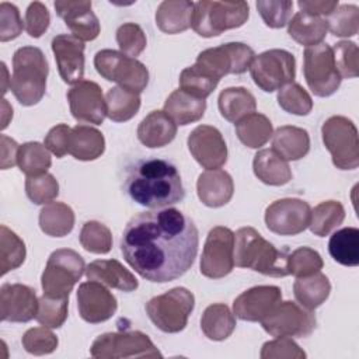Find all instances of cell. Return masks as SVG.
<instances>
[{
	"mask_svg": "<svg viewBox=\"0 0 359 359\" xmlns=\"http://www.w3.org/2000/svg\"><path fill=\"white\" fill-rule=\"evenodd\" d=\"M198 245L195 223L175 208L133 216L121 237L125 261L142 278L158 283L182 276L194 265Z\"/></svg>",
	"mask_w": 359,
	"mask_h": 359,
	"instance_id": "6da1fadb",
	"label": "cell"
},
{
	"mask_svg": "<svg viewBox=\"0 0 359 359\" xmlns=\"http://www.w3.org/2000/svg\"><path fill=\"white\" fill-rule=\"evenodd\" d=\"M126 194L136 203L163 209L185 198L181 175L177 167L164 158H144L130 167L126 181Z\"/></svg>",
	"mask_w": 359,
	"mask_h": 359,
	"instance_id": "7a4b0ae2",
	"label": "cell"
},
{
	"mask_svg": "<svg viewBox=\"0 0 359 359\" xmlns=\"http://www.w3.org/2000/svg\"><path fill=\"white\" fill-rule=\"evenodd\" d=\"M287 250H278L254 227H241L234 233V265L266 276L283 278L287 271Z\"/></svg>",
	"mask_w": 359,
	"mask_h": 359,
	"instance_id": "3957f363",
	"label": "cell"
},
{
	"mask_svg": "<svg viewBox=\"0 0 359 359\" xmlns=\"http://www.w3.org/2000/svg\"><path fill=\"white\" fill-rule=\"evenodd\" d=\"M49 65L36 46H22L14 52L10 90L21 105L38 104L46 91Z\"/></svg>",
	"mask_w": 359,
	"mask_h": 359,
	"instance_id": "277c9868",
	"label": "cell"
},
{
	"mask_svg": "<svg viewBox=\"0 0 359 359\" xmlns=\"http://www.w3.org/2000/svg\"><path fill=\"white\" fill-rule=\"evenodd\" d=\"M248 17L250 7L245 1L202 0L194 4L191 27L198 35L212 38L244 25Z\"/></svg>",
	"mask_w": 359,
	"mask_h": 359,
	"instance_id": "5b68a950",
	"label": "cell"
},
{
	"mask_svg": "<svg viewBox=\"0 0 359 359\" xmlns=\"http://www.w3.org/2000/svg\"><path fill=\"white\" fill-rule=\"evenodd\" d=\"M84 271V259L74 250L59 248L53 251L41 276L43 294L55 299H69L70 292Z\"/></svg>",
	"mask_w": 359,
	"mask_h": 359,
	"instance_id": "8992f818",
	"label": "cell"
},
{
	"mask_svg": "<svg viewBox=\"0 0 359 359\" xmlns=\"http://www.w3.org/2000/svg\"><path fill=\"white\" fill-rule=\"evenodd\" d=\"M195 306V297L187 287H172L151 297L146 303V313L151 323L163 332L175 334L187 327Z\"/></svg>",
	"mask_w": 359,
	"mask_h": 359,
	"instance_id": "52a82bcc",
	"label": "cell"
},
{
	"mask_svg": "<svg viewBox=\"0 0 359 359\" xmlns=\"http://www.w3.org/2000/svg\"><path fill=\"white\" fill-rule=\"evenodd\" d=\"M323 143L339 170H355L359 165V140L355 123L342 115L330 116L321 126Z\"/></svg>",
	"mask_w": 359,
	"mask_h": 359,
	"instance_id": "ba28073f",
	"label": "cell"
},
{
	"mask_svg": "<svg viewBox=\"0 0 359 359\" xmlns=\"http://www.w3.org/2000/svg\"><path fill=\"white\" fill-rule=\"evenodd\" d=\"M90 353L97 359L163 358L149 335L142 331L105 332L94 339Z\"/></svg>",
	"mask_w": 359,
	"mask_h": 359,
	"instance_id": "9c48e42d",
	"label": "cell"
},
{
	"mask_svg": "<svg viewBox=\"0 0 359 359\" xmlns=\"http://www.w3.org/2000/svg\"><path fill=\"white\" fill-rule=\"evenodd\" d=\"M94 67L105 80L139 94L149 84L147 67L137 59L114 49L98 50L94 56Z\"/></svg>",
	"mask_w": 359,
	"mask_h": 359,
	"instance_id": "30bf717a",
	"label": "cell"
},
{
	"mask_svg": "<svg viewBox=\"0 0 359 359\" xmlns=\"http://www.w3.org/2000/svg\"><path fill=\"white\" fill-rule=\"evenodd\" d=\"M254 57L255 52L247 43L227 42L202 50L198 55L195 65L215 79L220 80L226 74L245 73L250 69Z\"/></svg>",
	"mask_w": 359,
	"mask_h": 359,
	"instance_id": "8fae6325",
	"label": "cell"
},
{
	"mask_svg": "<svg viewBox=\"0 0 359 359\" xmlns=\"http://www.w3.org/2000/svg\"><path fill=\"white\" fill-rule=\"evenodd\" d=\"M250 73L255 86L272 93L294 80L296 59L285 49H269L254 57Z\"/></svg>",
	"mask_w": 359,
	"mask_h": 359,
	"instance_id": "7c38bea8",
	"label": "cell"
},
{
	"mask_svg": "<svg viewBox=\"0 0 359 359\" xmlns=\"http://www.w3.org/2000/svg\"><path fill=\"white\" fill-rule=\"evenodd\" d=\"M303 73L311 93L317 97L332 95L341 84V76L335 67L332 49L327 43L309 46L303 53Z\"/></svg>",
	"mask_w": 359,
	"mask_h": 359,
	"instance_id": "4fadbf2b",
	"label": "cell"
},
{
	"mask_svg": "<svg viewBox=\"0 0 359 359\" xmlns=\"http://www.w3.org/2000/svg\"><path fill=\"white\" fill-rule=\"evenodd\" d=\"M262 328L272 337H309L316 328V316L296 302H279L261 321Z\"/></svg>",
	"mask_w": 359,
	"mask_h": 359,
	"instance_id": "5bb4252c",
	"label": "cell"
},
{
	"mask_svg": "<svg viewBox=\"0 0 359 359\" xmlns=\"http://www.w3.org/2000/svg\"><path fill=\"white\" fill-rule=\"evenodd\" d=\"M234 268V233L224 226L213 227L206 237L201 255V273L220 279Z\"/></svg>",
	"mask_w": 359,
	"mask_h": 359,
	"instance_id": "9a60e30c",
	"label": "cell"
},
{
	"mask_svg": "<svg viewBox=\"0 0 359 359\" xmlns=\"http://www.w3.org/2000/svg\"><path fill=\"white\" fill-rule=\"evenodd\" d=\"M311 208L299 198H283L272 202L265 209L266 227L279 236H296L310 223Z\"/></svg>",
	"mask_w": 359,
	"mask_h": 359,
	"instance_id": "2e32d148",
	"label": "cell"
},
{
	"mask_svg": "<svg viewBox=\"0 0 359 359\" xmlns=\"http://www.w3.org/2000/svg\"><path fill=\"white\" fill-rule=\"evenodd\" d=\"M73 118L83 123L101 125L107 116L105 97L101 87L91 80H81L66 94Z\"/></svg>",
	"mask_w": 359,
	"mask_h": 359,
	"instance_id": "e0dca14e",
	"label": "cell"
},
{
	"mask_svg": "<svg viewBox=\"0 0 359 359\" xmlns=\"http://www.w3.org/2000/svg\"><path fill=\"white\" fill-rule=\"evenodd\" d=\"M192 157L206 170H216L227 161V146L220 130L210 125L196 126L188 136Z\"/></svg>",
	"mask_w": 359,
	"mask_h": 359,
	"instance_id": "ac0fdd59",
	"label": "cell"
},
{
	"mask_svg": "<svg viewBox=\"0 0 359 359\" xmlns=\"http://www.w3.org/2000/svg\"><path fill=\"white\" fill-rule=\"evenodd\" d=\"M77 307L80 317L90 324H98L109 320L116 309L118 303L115 296L97 280H88L80 283L77 289Z\"/></svg>",
	"mask_w": 359,
	"mask_h": 359,
	"instance_id": "d6986e66",
	"label": "cell"
},
{
	"mask_svg": "<svg viewBox=\"0 0 359 359\" xmlns=\"http://www.w3.org/2000/svg\"><path fill=\"white\" fill-rule=\"evenodd\" d=\"M282 300V290L273 285H259L244 290L233 302V313L243 321L257 323L266 317Z\"/></svg>",
	"mask_w": 359,
	"mask_h": 359,
	"instance_id": "ffe728a7",
	"label": "cell"
},
{
	"mask_svg": "<svg viewBox=\"0 0 359 359\" xmlns=\"http://www.w3.org/2000/svg\"><path fill=\"white\" fill-rule=\"evenodd\" d=\"M38 299L31 286L4 283L0 287V317L8 323H28L35 318Z\"/></svg>",
	"mask_w": 359,
	"mask_h": 359,
	"instance_id": "44dd1931",
	"label": "cell"
},
{
	"mask_svg": "<svg viewBox=\"0 0 359 359\" xmlns=\"http://www.w3.org/2000/svg\"><path fill=\"white\" fill-rule=\"evenodd\" d=\"M52 52L62 80L77 84L84 74V42L72 34H59L52 39Z\"/></svg>",
	"mask_w": 359,
	"mask_h": 359,
	"instance_id": "7402d4cb",
	"label": "cell"
},
{
	"mask_svg": "<svg viewBox=\"0 0 359 359\" xmlns=\"http://www.w3.org/2000/svg\"><path fill=\"white\" fill-rule=\"evenodd\" d=\"M56 14L65 21L72 35L80 41H93L101 31L100 21L91 10V1H55Z\"/></svg>",
	"mask_w": 359,
	"mask_h": 359,
	"instance_id": "603a6c76",
	"label": "cell"
},
{
	"mask_svg": "<svg viewBox=\"0 0 359 359\" xmlns=\"http://www.w3.org/2000/svg\"><path fill=\"white\" fill-rule=\"evenodd\" d=\"M199 201L209 208H220L230 202L234 194L233 178L220 168L206 170L199 174L196 181Z\"/></svg>",
	"mask_w": 359,
	"mask_h": 359,
	"instance_id": "cb8c5ba5",
	"label": "cell"
},
{
	"mask_svg": "<svg viewBox=\"0 0 359 359\" xmlns=\"http://www.w3.org/2000/svg\"><path fill=\"white\" fill-rule=\"evenodd\" d=\"M86 276L88 280H97L122 292H133L139 286L135 275L116 259H95L90 262L86 268Z\"/></svg>",
	"mask_w": 359,
	"mask_h": 359,
	"instance_id": "d4e9b609",
	"label": "cell"
},
{
	"mask_svg": "<svg viewBox=\"0 0 359 359\" xmlns=\"http://www.w3.org/2000/svg\"><path fill=\"white\" fill-rule=\"evenodd\" d=\"M177 135V123L164 111H151L137 126V139L150 149L167 146Z\"/></svg>",
	"mask_w": 359,
	"mask_h": 359,
	"instance_id": "484cf974",
	"label": "cell"
},
{
	"mask_svg": "<svg viewBox=\"0 0 359 359\" xmlns=\"http://www.w3.org/2000/svg\"><path fill=\"white\" fill-rule=\"evenodd\" d=\"M252 170L255 177L266 185L280 187L292 180V170L287 161L273 149L259 150L254 156Z\"/></svg>",
	"mask_w": 359,
	"mask_h": 359,
	"instance_id": "4316f807",
	"label": "cell"
},
{
	"mask_svg": "<svg viewBox=\"0 0 359 359\" xmlns=\"http://www.w3.org/2000/svg\"><path fill=\"white\" fill-rule=\"evenodd\" d=\"M194 1L164 0L156 11V25L165 34H180L191 27Z\"/></svg>",
	"mask_w": 359,
	"mask_h": 359,
	"instance_id": "83f0119b",
	"label": "cell"
},
{
	"mask_svg": "<svg viewBox=\"0 0 359 359\" xmlns=\"http://www.w3.org/2000/svg\"><path fill=\"white\" fill-rule=\"evenodd\" d=\"M272 149L286 161L300 160L310 150L309 132L292 125L279 126L272 135Z\"/></svg>",
	"mask_w": 359,
	"mask_h": 359,
	"instance_id": "f1b7e54d",
	"label": "cell"
},
{
	"mask_svg": "<svg viewBox=\"0 0 359 359\" xmlns=\"http://www.w3.org/2000/svg\"><path fill=\"white\" fill-rule=\"evenodd\" d=\"M177 125L185 126L199 121L206 111V101L194 97L184 90H174L164 102L163 109Z\"/></svg>",
	"mask_w": 359,
	"mask_h": 359,
	"instance_id": "f546056e",
	"label": "cell"
},
{
	"mask_svg": "<svg viewBox=\"0 0 359 359\" xmlns=\"http://www.w3.org/2000/svg\"><path fill=\"white\" fill-rule=\"evenodd\" d=\"M104 150L105 139L98 129L90 125H76L72 128L69 154H72L76 160H95L101 157Z\"/></svg>",
	"mask_w": 359,
	"mask_h": 359,
	"instance_id": "4dcf8cb0",
	"label": "cell"
},
{
	"mask_svg": "<svg viewBox=\"0 0 359 359\" xmlns=\"http://www.w3.org/2000/svg\"><path fill=\"white\" fill-rule=\"evenodd\" d=\"M327 21L323 17L311 15L303 11L296 13L287 22V34L297 43L314 46L323 42L327 35Z\"/></svg>",
	"mask_w": 359,
	"mask_h": 359,
	"instance_id": "1f68e13d",
	"label": "cell"
},
{
	"mask_svg": "<svg viewBox=\"0 0 359 359\" xmlns=\"http://www.w3.org/2000/svg\"><path fill=\"white\" fill-rule=\"evenodd\" d=\"M220 115L229 122H237L245 115L255 112V97L244 87L224 88L217 98Z\"/></svg>",
	"mask_w": 359,
	"mask_h": 359,
	"instance_id": "d6a6232c",
	"label": "cell"
},
{
	"mask_svg": "<svg viewBox=\"0 0 359 359\" xmlns=\"http://www.w3.org/2000/svg\"><path fill=\"white\" fill-rule=\"evenodd\" d=\"M234 125L237 137L250 149L262 147L273 135L272 122L266 115L259 112H251L237 121Z\"/></svg>",
	"mask_w": 359,
	"mask_h": 359,
	"instance_id": "836d02e7",
	"label": "cell"
},
{
	"mask_svg": "<svg viewBox=\"0 0 359 359\" xmlns=\"http://www.w3.org/2000/svg\"><path fill=\"white\" fill-rule=\"evenodd\" d=\"M330 292L331 283L328 278L321 272L297 278L293 285L296 300L309 310L320 307L328 299Z\"/></svg>",
	"mask_w": 359,
	"mask_h": 359,
	"instance_id": "e575fe53",
	"label": "cell"
},
{
	"mask_svg": "<svg viewBox=\"0 0 359 359\" xmlns=\"http://www.w3.org/2000/svg\"><path fill=\"white\" fill-rule=\"evenodd\" d=\"M236 328L234 313L223 303H215L205 309L201 318L202 332L212 341L227 339Z\"/></svg>",
	"mask_w": 359,
	"mask_h": 359,
	"instance_id": "d590c367",
	"label": "cell"
},
{
	"mask_svg": "<svg viewBox=\"0 0 359 359\" xmlns=\"http://www.w3.org/2000/svg\"><path fill=\"white\" fill-rule=\"evenodd\" d=\"M74 226V212L63 202H49L39 212V227L50 237H65Z\"/></svg>",
	"mask_w": 359,
	"mask_h": 359,
	"instance_id": "8d00e7d4",
	"label": "cell"
},
{
	"mask_svg": "<svg viewBox=\"0 0 359 359\" xmlns=\"http://www.w3.org/2000/svg\"><path fill=\"white\" fill-rule=\"evenodd\" d=\"M107 116L114 122H126L140 109V95L123 87H112L105 94Z\"/></svg>",
	"mask_w": 359,
	"mask_h": 359,
	"instance_id": "74e56055",
	"label": "cell"
},
{
	"mask_svg": "<svg viewBox=\"0 0 359 359\" xmlns=\"http://www.w3.org/2000/svg\"><path fill=\"white\" fill-rule=\"evenodd\" d=\"M328 251L338 264L356 266L359 264V230L356 227L337 230L328 241Z\"/></svg>",
	"mask_w": 359,
	"mask_h": 359,
	"instance_id": "f35d334b",
	"label": "cell"
},
{
	"mask_svg": "<svg viewBox=\"0 0 359 359\" xmlns=\"http://www.w3.org/2000/svg\"><path fill=\"white\" fill-rule=\"evenodd\" d=\"M345 219V209L338 201H324L311 209L309 227L318 237L328 236Z\"/></svg>",
	"mask_w": 359,
	"mask_h": 359,
	"instance_id": "ab89813d",
	"label": "cell"
},
{
	"mask_svg": "<svg viewBox=\"0 0 359 359\" xmlns=\"http://www.w3.org/2000/svg\"><path fill=\"white\" fill-rule=\"evenodd\" d=\"M17 164L27 177L42 175L52 165L50 151L39 142H27L18 149Z\"/></svg>",
	"mask_w": 359,
	"mask_h": 359,
	"instance_id": "60d3db41",
	"label": "cell"
},
{
	"mask_svg": "<svg viewBox=\"0 0 359 359\" xmlns=\"http://www.w3.org/2000/svg\"><path fill=\"white\" fill-rule=\"evenodd\" d=\"M27 250L24 241L7 226H0V269L1 276L20 268L25 261Z\"/></svg>",
	"mask_w": 359,
	"mask_h": 359,
	"instance_id": "b9f144b4",
	"label": "cell"
},
{
	"mask_svg": "<svg viewBox=\"0 0 359 359\" xmlns=\"http://www.w3.org/2000/svg\"><path fill=\"white\" fill-rule=\"evenodd\" d=\"M219 81L220 80L215 79L195 63L189 67H185L180 74V88L194 97L203 100L213 93Z\"/></svg>",
	"mask_w": 359,
	"mask_h": 359,
	"instance_id": "7bdbcfd3",
	"label": "cell"
},
{
	"mask_svg": "<svg viewBox=\"0 0 359 359\" xmlns=\"http://www.w3.org/2000/svg\"><path fill=\"white\" fill-rule=\"evenodd\" d=\"M276 98L279 107L293 115L304 116L309 115L313 109V100L310 94L299 83L294 81L279 88Z\"/></svg>",
	"mask_w": 359,
	"mask_h": 359,
	"instance_id": "ee69618b",
	"label": "cell"
},
{
	"mask_svg": "<svg viewBox=\"0 0 359 359\" xmlns=\"http://www.w3.org/2000/svg\"><path fill=\"white\" fill-rule=\"evenodd\" d=\"M80 244L84 250L93 254H107L112 247V233L101 222H86L80 231Z\"/></svg>",
	"mask_w": 359,
	"mask_h": 359,
	"instance_id": "f6af8a7d",
	"label": "cell"
},
{
	"mask_svg": "<svg viewBox=\"0 0 359 359\" xmlns=\"http://www.w3.org/2000/svg\"><path fill=\"white\" fill-rule=\"evenodd\" d=\"M327 28L335 36H353L359 29V8L355 4H342L327 18Z\"/></svg>",
	"mask_w": 359,
	"mask_h": 359,
	"instance_id": "bcb514c9",
	"label": "cell"
},
{
	"mask_svg": "<svg viewBox=\"0 0 359 359\" xmlns=\"http://www.w3.org/2000/svg\"><path fill=\"white\" fill-rule=\"evenodd\" d=\"M324 262L321 255L310 247H299L287 257V271L289 275L296 278L309 276L320 272Z\"/></svg>",
	"mask_w": 359,
	"mask_h": 359,
	"instance_id": "7dc6e473",
	"label": "cell"
},
{
	"mask_svg": "<svg viewBox=\"0 0 359 359\" xmlns=\"http://www.w3.org/2000/svg\"><path fill=\"white\" fill-rule=\"evenodd\" d=\"M67 303L69 299H55L43 294L38 300L36 321L48 328L62 327L67 318Z\"/></svg>",
	"mask_w": 359,
	"mask_h": 359,
	"instance_id": "c3c4849f",
	"label": "cell"
},
{
	"mask_svg": "<svg viewBox=\"0 0 359 359\" xmlns=\"http://www.w3.org/2000/svg\"><path fill=\"white\" fill-rule=\"evenodd\" d=\"M25 192L32 203L45 205L59 195V184L49 172L36 177H27Z\"/></svg>",
	"mask_w": 359,
	"mask_h": 359,
	"instance_id": "681fc988",
	"label": "cell"
},
{
	"mask_svg": "<svg viewBox=\"0 0 359 359\" xmlns=\"http://www.w3.org/2000/svg\"><path fill=\"white\" fill-rule=\"evenodd\" d=\"M116 43L122 53L136 59V56H139L144 50L147 39L144 31L139 24L125 22L116 29Z\"/></svg>",
	"mask_w": 359,
	"mask_h": 359,
	"instance_id": "f907efd6",
	"label": "cell"
},
{
	"mask_svg": "<svg viewBox=\"0 0 359 359\" xmlns=\"http://www.w3.org/2000/svg\"><path fill=\"white\" fill-rule=\"evenodd\" d=\"M332 55L341 79H355L359 74V49L352 41H339L334 45Z\"/></svg>",
	"mask_w": 359,
	"mask_h": 359,
	"instance_id": "816d5d0a",
	"label": "cell"
},
{
	"mask_svg": "<svg viewBox=\"0 0 359 359\" xmlns=\"http://www.w3.org/2000/svg\"><path fill=\"white\" fill-rule=\"evenodd\" d=\"M22 346L28 353L32 355H48L52 353L57 348V337L45 325L34 327L24 332L22 335Z\"/></svg>",
	"mask_w": 359,
	"mask_h": 359,
	"instance_id": "f5cc1de1",
	"label": "cell"
},
{
	"mask_svg": "<svg viewBox=\"0 0 359 359\" xmlns=\"http://www.w3.org/2000/svg\"><path fill=\"white\" fill-rule=\"evenodd\" d=\"M255 6L269 28H282L292 18L293 1L290 0H259Z\"/></svg>",
	"mask_w": 359,
	"mask_h": 359,
	"instance_id": "db71d44e",
	"label": "cell"
},
{
	"mask_svg": "<svg viewBox=\"0 0 359 359\" xmlns=\"http://www.w3.org/2000/svg\"><path fill=\"white\" fill-rule=\"evenodd\" d=\"M261 359H303L306 352L290 337H275L262 345Z\"/></svg>",
	"mask_w": 359,
	"mask_h": 359,
	"instance_id": "11a10c76",
	"label": "cell"
},
{
	"mask_svg": "<svg viewBox=\"0 0 359 359\" xmlns=\"http://www.w3.org/2000/svg\"><path fill=\"white\" fill-rule=\"evenodd\" d=\"M25 24L20 17L17 6L1 1L0 3V41L7 42L20 36Z\"/></svg>",
	"mask_w": 359,
	"mask_h": 359,
	"instance_id": "9f6ffc18",
	"label": "cell"
},
{
	"mask_svg": "<svg viewBox=\"0 0 359 359\" xmlns=\"http://www.w3.org/2000/svg\"><path fill=\"white\" fill-rule=\"evenodd\" d=\"M25 31L31 38H39L49 27L50 14L41 1H32L25 11Z\"/></svg>",
	"mask_w": 359,
	"mask_h": 359,
	"instance_id": "6f0895ef",
	"label": "cell"
},
{
	"mask_svg": "<svg viewBox=\"0 0 359 359\" xmlns=\"http://www.w3.org/2000/svg\"><path fill=\"white\" fill-rule=\"evenodd\" d=\"M70 135H72V128L66 123H59L48 132V135L45 136L43 144L53 156H56L57 158H62L65 154L69 153Z\"/></svg>",
	"mask_w": 359,
	"mask_h": 359,
	"instance_id": "680465c9",
	"label": "cell"
},
{
	"mask_svg": "<svg viewBox=\"0 0 359 359\" xmlns=\"http://www.w3.org/2000/svg\"><path fill=\"white\" fill-rule=\"evenodd\" d=\"M297 6L303 13L317 15V17H328L335 8L339 6L338 0H299Z\"/></svg>",
	"mask_w": 359,
	"mask_h": 359,
	"instance_id": "91938a15",
	"label": "cell"
},
{
	"mask_svg": "<svg viewBox=\"0 0 359 359\" xmlns=\"http://www.w3.org/2000/svg\"><path fill=\"white\" fill-rule=\"evenodd\" d=\"M0 140H1V168L7 170L14 164H17V154H18L20 146L14 139L6 135H1Z\"/></svg>",
	"mask_w": 359,
	"mask_h": 359,
	"instance_id": "94428289",
	"label": "cell"
},
{
	"mask_svg": "<svg viewBox=\"0 0 359 359\" xmlns=\"http://www.w3.org/2000/svg\"><path fill=\"white\" fill-rule=\"evenodd\" d=\"M7 108V100H3V123H1V129H6L8 125V121L13 118V108L10 107Z\"/></svg>",
	"mask_w": 359,
	"mask_h": 359,
	"instance_id": "6125c7cd",
	"label": "cell"
}]
</instances>
